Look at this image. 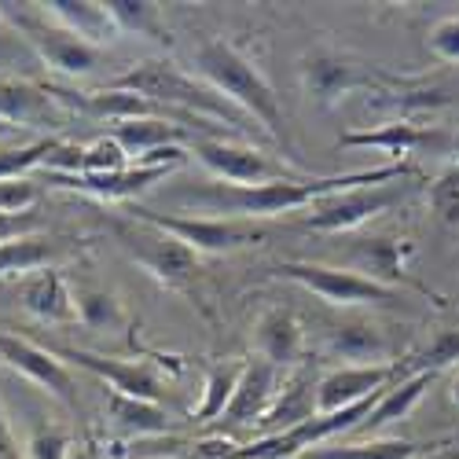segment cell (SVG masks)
<instances>
[{
	"label": "cell",
	"instance_id": "obj_1",
	"mask_svg": "<svg viewBox=\"0 0 459 459\" xmlns=\"http://www.w3.org/2000/svg\"><path fill=\"white\" fill-rule=\"evenodd\" d=\"M415 177L411 162H382L375 169H357V173H334V177H298V180H273V184H187L180 191H162L169 203H180L195 210V217H224V221H269L280 213H301L316 199L334 195L346 187H364V184H386V180H404Z\"/></svg>",
	"mask_w": 459,
	"mask_h": 459
},
{
	"label": "cell",
	"instance_id": "obj_2",
	"mask_svg": "<svg viewBox=\"0 0 459 459\" xmlns=\"http://www.w3.org/2000/svg\"><path fill=\"white\" fill-rule=\"evenodd\" d=\"M191 66H195V74L206 85H213L228 103L239 107L250 122H257L261 133L269 136L273 143H280L287 162L298 166L290 129H287V110H283L273 82L264 78L261 66L250 56H243L232 41L213 37V41H203L195 52H191Z\"/></svg>",
	"mask_w": 459,
	"mask_h": 459
},
{
	"label": "cell",
	"instance_id": "obj_3",
	"mask_svg": "<svg viewBox=\"0 0 459 459\" xmlns=\"http://www.w3.org/2000/svg\"><path fill=\"white\" fill-rule=\"evenodd\" d=\"M107 89H122V92H136L151 103H166L177 110V122L184 118H199L210 126H221L228 133L243 136H264L257 122H250L239 107L228 103L213 85H206L199 74L180 70L173 59H147L126 74H118L114 82H107Z\"/></svg>",
	"mask_w": 459,
	"mask_h": 459
},
{
	"label": "cell",
	"instance_id": "obj_4",
	"mask_svg": "<svg viewBox=\"0 0 459 459\" xmlns=\"http://www.w3.org/2000/svg\"><path fill=\"white\" fill-rule=\"evenodd\" d=\"M107 228H110L114 243H118L155 283H162L166 290H180V294L199 301V273H203V264H199L195 250H187L169 232H162V228L147 224L140 217H129V213L110 217Z\"/></svg>",
	"mask_w": 459,
	"mask_h": 459
},
{
	"label": "cell",
	"instance_id": "obj_5",
	"mask_svg": "<svg viewBox=\"0 0 459 459\" xmlns=\"http://www.w3.org/2000/svg\"><path fill=\"white\" fill-rule=\"evenodd\" d=\"M0 19H4L22 41L37 52V59L48 63L52 70L66 78H82L103 63V48L82 41L74 30H66L59 19L45 12V4H15V0H0Z\"/></svg>",
	"mask_w": 459,
	"mask_h": 459
},
{
	"label": "cell",
	"instance_id": "obj_6",
	"mask_svg": "<svg viewBox=\"0 0 459 459\" xmlns=\"http://www.w3.org/2000/svg\"><path fill=\"white\" fill-rule=\"evenodd\" d=\"M269 276L276 280H290L305 290H313L316 298H324L334 309H397L404 301V290L375 283L357 269H338V264H324V261H276Z\"/></svg>",
	"mask_w": 459,
	"mask_h": 459
},
{
	"label": "cell",
	"instance_id": "obj_7",
	"mask_svg": "<svg viewBox=\"0 0 459 459\" xmlns=\"http://www.w3.org/2000/svg\"><path fill=\"white\" fill-rule=\"evenodd\" d=\"M408 82L411 78H397V74L382 70L375 63H360L353 56H342L331 48H316L301 59V89L320 107H334L342 96L360 92V89L371 96H394L408 89Z\"/></svg>",
	"mask_w": 459,
	"mask_h": 459
},
{
	"label": "cell",
	"instance_id": "obj_8",
	"mask_svg": "<svg viewBox=\"0 0 459 459\" xmlns=\"http://www.w3.org/2000/svg\"><path fill=\"white\" fill-rule=\"evenodd\" d=\"M187 155L224 184L254 187V184L309 177L301 166H294L287 159H276V155H269V151H261L257 143H243V140H232V136H191Z\"/></svg>",
	"mask_w": 459,
	"mask_h": 459
},
{
	"label": "cell",
	"instance_id": "obj_9",
	"mask_svg": "<svg viewBox=\"0 0 459 459\" xmlns=\"http://www.w3.org/2000/svg\"><path fill=\"white\" fill-rule=\"evenodd\" d=\"M411 187H415L411 177H404V180L334 191V195L316 199L309 210H301V228H309V232H324V236L357 232L360 224H368V221L382 217L386 210H394L397 203H404L411 195Z\"/></svg>",
	"mask_w": 459,
	"mask_h": 459
},
{
	"label": "cell",
	"instance_id": "obj_10",
	"mask_svg": "<svg viewBox=\"0 0 459 459\" xmlns=\"http://www.w3.org/2000/svg\"><path fill=\"white\" fill-rule=\"evenodd\" d=\"M129 217H140L147 224L162 228L173 239H180L195 254H236L247 247H257L269 239V228L257 221H224V217H195V213H159L151 206L133 203L126 210Z\"/></svg>",
	"mask_w": 459,
	"mask_h": 459
},
{
	"label": "cell",
	"instance_id": "obj_11",
	"mask_svg": "<svg viewBox=\"0 0 459 459\" xmlns=\"http://www.w3.org/2000/svg\"><path fill=\"white\" fill-rule=\"evenodd\" d=\"M0 364L26 375L33 386L48 390L56 401H63L70 411L82 408V397H78V378H74V371L45 346H37V342L30 338H19V334H8L0 331Z\"/></svg>",
	"mask_w": 459,
	"mask_h": 459
},
{
	"label": "cell",
	"instance_id": "obj_12",
	"mask_svg": "<svg viewBox=\"0 0 459 459\" xmlns=\"http://www.w3.org/2000/svg\"><path fill=\"white\" fill-rule=\"evenodd\" d=\"M320 353L334 357V360H350V368H364V364H397L394 357V342L375 316L364 313H346L331 324H324V342Z\"/></svg>",
	"mask_w": 459,
	"mask_h": 459
},
{
	"label": "cell",
	"instance_id": "obj_13",
	"mask_svg": "<svg viewBox=\"0 0 459 459\" xmlns=\"http://www.w3.org/2000/svg\"><path fill=\"white\" fill-rule=\"evenodd\" d=\"M52 353L59 360H74L78 368L92 371L114 394H126L136 401H155V404H162V397H166V378L155 360H122V357H103L92 350H52Z\"/></svg>",
	"mask_w": 459,
	"mask_h": 459
},
{
	"label": "cell",
	"instance_id": "obj_14",
	"mask_svg": "<svg viewBox=\"0 0 459 459\" xmlns=\"http://www.w3.org/2000/svg\"><path fill=\"white\" fill-rule=\"evenodd\" d=\"M173 169L180 166H140V162H129L122 173H37L41 184L48 187H66V191H82V195H92L100 203H133L136 195H143L147 187L162 184Z\"/></svg>",
	"mask_w": 459,
	"mask_h": 459
},
{
	"label": "cell",
	"instance_id": "obj_15",
	"mask_svg": "<svg viewBox=\"0 0 459 459\" xmlns=\"http://www.w3.org/2000/svg\"><path fill=\"white\" fill-rule=\"evenodd\" d=\"M70 110L59 103L52 89H41L22 78H0V122L22 129L26 136H56L52 129L66 126Z\"/></svg>",
	"mask_w": 459,
	"mask_h": 459
},
{
	"label": "cell",
	"instance_id": "obj_16",
	"mask_svg": "<svg viewBox=\"0 0 459 459\" xmlns=\"http://www.w3.org/2000/svg\"><path fill=\"white\" fill-rule=\"evenodd\" d=\"M342 147H371L382 151L390 162H404L419 151H434V155H445L452 147V136L441 126H411L404 118H394L386 126H375V129H350L338 136Z\"/></svg>",
	"mask_w": 459,
	"mask_h": 459
},
{
	"label": "cell",
	"instance_id": "obj_17",
	"mask_svg": "<svg viewBox=\"0 0 459 459\" xmlns=\"http://www.w3.org/2000/svg\"><path fill=\"white\" fill-rule=\"evenodd\" d=\"M401 378V360L397 364H364V368H331L316 378V411H342V408H353L375 394H382L390 382Z\"/></svg>",
	"mask_w": 459,
	"mask_h": 459
},
{
	"label": "cell",
	"instance_id": "obj_18",
	"mask_svg": "<svg viewBox=\"0 0 459 459\" xmlns=\"http://www.w3.org/2000/svg\"><path fill=\"white\" fill-rule=\"evenodd\" d=\"M280 386H283V371H276L273 364H264L261 357L247 360L243 364V378L236 386V397L232 404L224 408V415L217 419V430H239V427H257L264 411L273 408V401L280 397Z\"/></svg>",
	"mask_w": 459,
	"mask_h": 459
},
{
	"label": "cell",
	"instance_id": "obj_19",
	"mask_svg": "<svg viewBox=\"0 0 459 459\" xmlns=\"http://www.w3.org/2000/svg\"><path fill=\"white\" fill-rule=\"evenodd\" d=\"M350 247H353V254H357V261H360L357 273H364L368 280L386 283V287H397V290H401V283H404V287L427 294V298H434V301L441 305V298H437L427 283H419V280L408 273V264H404V257L411 254V243H408V239L371 236V239H353Z\"/></svg>",
	"mask_w": 459,
	"mask_h": 459
},
{
	"label": "cell",
	"instance_id": "obj_20",
	"mask_svg": "<svg viewBox=\"0 0 459 459\" xmlns=\"http://www.w3.org/2000/svg\"><path fill=\"white\" fill-rule=\"evenodd\" d=\"M254 357H261L264 364H273L276 371H290L301 364L305 357V331L298 324V316L290 309H264L254 320Z\"/></svg>",
	"mask_w": 459,
	"mask_h": 459
},
{
	"label": "cell",
	"instance_id": "obj_21",
	"mask_svg": "<svg viewBox=\"0 0 459 459\" xmlns=\"http://www.w3.org/2000/svg\"><path fill=\"white\" fill-rule=\"evenodd\" d=\"M19 301L41 324H78V301H74V290L56 269H41L19 280Z\"/></svg>",
	"mask_w": 459,
	"mask_h": 459
},
{
	"label": "cell",
	"instance_id": "obj_22",
	"mask_svg": "<svg viewBox=\"0 0 459 459\" xmlns=\"http://www.w3.org/2000/svg\"><path fill=\"white\" fill-rule=\"evenodd\" d=\"M316 378L309 371H298L290 378H283V390L273 401V408L264 411V419L257 423V437H273V434H287L301 423L316 419Z\"/></svg>",
	"mask_w": 459,
	"mask_h": 459
},
{
	"label": "cell",
	"instance_id": "obj_23",
	"mask_svg": "<svg viewBox=\"0 0 459 459\" xmlns=\"http://www.w3.org/2000/svg\"><path fill=\"white\" fill-rule=\"evenodd\" d=\"M114 143H118L129 162H140L147 155H155L162 147H180V143H191V133L177 122V118H129V122H114L110 133H107Z\"/></svg>",
	"mask_w": 459,
	"mask_h": 459
},
{
	"label": "cell",
	"instance_id": "obj_24",
	"mask_svg": "<svg viewBox=\"0 0 459 459\" xmlns=\"http://www.w3.org/2000/svg\"><path fill=\"white\" fill-rule=\"evenodd\" d=\"M434 375H401L397 382H390L386 390H382V397L375 401V408L368 411V419L353 430L357 437H382V430L401 423V419L411 415V408L427 397Z\"/></svg>",
	"mask_w": 459,
	"mask_h": 459
},
{
	"label": "cell",
	"instance_id": "obj_25",
	"mask_svg": "<svg viewBox=\"0 0 459 459\" xmlns=\"http://www.w3.org/2000/svg\"><path fill=\"white\" fill-rule=\"evenodd\" d=\"M103 411H107L110 423L129 437H166V434H173V415L155 401H136V397L107 390Z\"/></svg>",
	"mask_w": 459,
	"mask_h": 459
},
{
	"label": "cell",
	"instance_id": "obj_26",
	"mask_svg": "<svg viewBox=\"0 0 459 459\" xmlns=\"http://www.w3.org/2000/svg\"><path fill=\"white\" fill-rule=\"evenodd\" d=\"M45 12L96 48H103L107 41H114V37L122 33L118 22H114V15L107 12V0L103 4L100 0H48Z\"/></svg>",
	"mask_w": 459,
	"mask_h": 459
},
{
	"label": "cell",
	"instance_id": "obj_27",
	"mask_svg": "<svg viewBox=\"0 0 459 459\" xmlns=\"http://www.w3.org/2000/svg\"><path fill=\"white\" fill-rule=\"evenodd\" d=\"M66 247L52 236H26L15 243L0 247V280H26L41 269H52V261L63 254Z\"/></svg>",
	"mask_w": 459,
	"mask_h": 459
},
{
	"label": "cell",
	"instance_id": "obj_28",
	"mask_svg": "<svg viewBox=\"0 0 459 459\" xmlns=\"http://www.w3.org/2000/svg\"><path fill=\"white\" fill-rule=\"evenodd\" d=\"M423 445L408 437H360V441H327L298 459H415Z\"/></svg>",
	"mask_w": 459,
	"mask_h": 459
},
{
	"label": "cell",
	"instance_id": "obj_29",
	"mask_svg": "<svg viewBox=\"0 0 459 459\" xmlns=\"http://www.w3.org/2000/svg\"><path fill=\"white\" fill-rule=\"evenodd\" d=\"M243 364L247 360H221L206 371V382H203V401L195 408V423H217L224 415V408L232 404L236 397V386L243 378Z\"/></svg>",
	"mask_w": 459,
	"mask_h": 459
},
{
	"label": "cell",
	"instance_id": "obj_30",
	"mask_svg": "<svg viewBox=\"0 0 459 459\" xmlns=\"http://www.w3.org/2000/svg\"><path fill=\"white\" fill-rule=\"evenodd\" d=\"M107 12L114 15L122 33H140L147 41L169 45V30L162 19V8L151 4V0H107Z\"/></svg>",
	"mask_w": 459,
	"mask_h": 459
},
{
	"label": "cell",
	"instance_id": "obj_31",
	"mask_svg": "<svg viewBox=\"0 0 459 459\" xmlns=\"http://www.w3.org/2000/svg\"><path fill=\"white\" fill-rule=\"evenodd\" d=\"M74 301H78V324L85 331H122L129 324L126 305L110 290L82 287V290H74Z\"/></svg>",
	"mask_w": 459,
	"mask_h": 459
},
{
	"label": "cell",
	"instance_id": "obj_32",
	"mask_svg": "<svg viewBox=\"0 0 459 459\" xmlns=\"http://www.w3.org/2000/svg\"><path fill=\"white\" fill-rule=\"evenodd\" d=\"M459 364V327L455 331H441L419 353L401 360V375H437L445 368Z\"/></svg>",
	"mask_w": 459,
	"mask_h": 459
},
{
	"label": "cell",
	"instance_id": "obj_33",
	"mask_svg": "<svg viewBox=\"0 0 459 459\" xmlns=\"http://www.w3.org/2000/svg\"><path fill=\"white\" fill-rule=\"evenodd\" d=\"M22 452H26V459H70V430L63 423H56V419L37 415V423L26 434Z\"/></svg>",
	"mask_w": 459,
	"mask_h": 459
},
{
	"label": "cell",
	"instance_id": "obj_34",
	"mask_svg": "<svg viewBox=\"0 0 459 459\" xmlns=\"http://www.w3.org/2000/svg\"><path fill=\"white\" fill-rule=\"evenodd\" d=\"M430 210H434L445 224H459V162L445 166V169L430 180Z\"/></svg>",
	"mask_w": 459,
	"mask_h": 459
},
{
	"label": "cell",
	"instance_id": "obj_35",
	"mask_svg": "<svg viewBox=\"0 0 459 459\" xmlns=\"http://www.w3.org/2000/svg\"><path fill=\"white\" fill-rule=\"evenodd\" d=\"M129 166V155L126 151L114 143L110 136H100L96 143H89L85 151H82V169L78 173H92V177H100V173H122Z\"/></svg>",
	"mask_w": 459,
	"mask_h": 459
},
{
	"label": "cell",
	"instance_id": "obj_36",
	"mask_svg": "<svg viewBox=\"0 0 459 459\" xmlns=\"http://www.w3.org/2000/svg\"><path fill=\"white\" fill-rule=\"evenodd\" d=\"M427 48H430L441 63L459 66V15H445V19H437V22L430 26Z\"/></svg>",
	"mask_w": 459,
	"mask_h": 459
},
{
	"label": "cell",
	"instance_id": "obj_37",
	"mask_svg": "<svg viewBox=\"0 0 459 459\" xmlns=\"http://www.w3.org/2000/svg\"><path fill=\"white\" fill-rule=\"evenodd\" d=\"M45 232V217L41 210H19V213H4L0 210V247L4 243H15V239H26V236H41Z\"/></svg>",
	"mask_w": 459,
	"mask_h": 459
},
{
	"label": "cell",
	"instance_id": "obj_38",
	"mask_svg": "<svg viewBox=\"0 0 459 459\" xmlns=\"http://www.w3.org/2000/svg\"><path fill=\"white\" fill-rule=\"evenodd\" d=\"M41 199V184L33 177L26 180H0V210L4 213H19V210H33Z\"/></svg>",
	"mask_w": 459,
	"mask_h": 459
},
{
	"label": "cell",
	"instance_id": "obj_39",
	"mask_svg": "<svg viewBox=\"0 0 459 459\" xmlns=\"http://www.w3.org/2000/svg\"><path fill=\"white\" fill-rule=\"evenodd\" d=\"M0 459H26V452L19 445V434H15L12 419H8L4 401H0Z\"/></svg>",
	"mask_w": 459,
	"mask_h": 459
},
{
	"label": "cell",
	"instance_id": "obj_40",
	"mask_svg": "<svg viewBox=\"0 0 459 459\" xmlns=\"http://www.w3.org/2000/svg\"><path fill=\"white\" fill-rule=\"evenodd\" d=\"M8 136H26V133L15 129V126H8V122H0V140H8Z\"/></svg>",
	"mask_w": 459,
	"mask_h": 459
},
{
	"label": "cell",
	"instance_id": "obj_41",
	"mask_svg": "<svg viewBox=\"0 0 459 459\" xmlns=\"http://www.w3.org/2000/svg\"><path fill=\"white\" fill-rule=\"evenodd\" d=\"M434 459H459V445H448V448H441Z\"/></svg>",
	"mask_w": 459,
	"mask_h": 459
},
{
	"label": "cell",
	"instance_id": "obj_42",
	"mask_svg": "<svg viewBox=\"0 0 459 459\" xmlns=\"http://www.w3.org/2000/svg\"><path fill=\"white\" fill-rule=\"evenodd\" d=\"M448 394H452V404L459 408V368H455V375H452V390H448Z\"/></svg>",
	"mask_w": 459,
	"mask_h": 459
}]
</instances>
